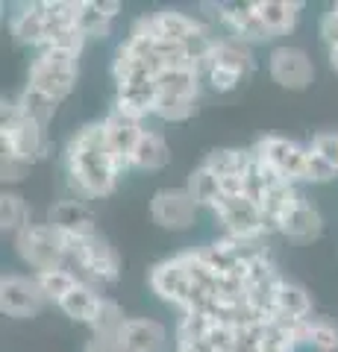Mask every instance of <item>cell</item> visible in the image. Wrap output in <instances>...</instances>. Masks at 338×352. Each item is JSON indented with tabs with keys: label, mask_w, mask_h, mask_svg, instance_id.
I'll use <instances>...</instances> for the list:
<instances>
[{
	"label": "cell",
	"mask_w": 338,
	"mask_h": 352,
	"mask_svg": "<svg viewBox=\"0 0 338 352\" xmlns=\"http://www.w3.org/2000/svg\"><path fill=\"white\" fill-rule=\"evenodd\" d=\"M101 300H103L101 288H94V285H89V282H80L77 288H74L68 296H65V300H62L56 308H59L65 317H68V320L89 326V323L94 320L97 308H101Z\"/></svg>",
	"instance_id": "obj_23"
},
{
	"label": "cell",
	"mask_w": 338,
	"mask_h": 352,
	"mask_svg": "<svg viewBox=\"0 0 338 352\" xmlns=\"http://www.w3.org/2000/svg\"><path fill=\"white\" fill-rule=\"evenodd\" d=\"M85 41H89V38H85L77 27H68V30L53 32L41 50H62V53H71V56H80L83 47H85Z\"/></svg>",
	"instance_id": "obj_34"
},
{
	"label": "cell",
	"mask_w": 338,
	"mask_h": 352,
	"mask_svg": "<svg viewBox=\"0 0 338 352\" xmlns=\"http://www.w3.org/2000/svg\"><path fill=\"white\" fill-rule=\"evenodd\" d=\"M112 21L109 18L97 0H83L80 3V15H77V30L85 38H106L112 32Z\"/></svg>",
	"instance_id": "obj_32"
},
{
	"label": "cell",
	"mask_w": 338,
	"mask_h": 352,
	"mask_svg": "<svg viewBox=\"0 0 338 352\" xmlns=\"http://www.w3.org/2000/svg\"><path fill=\"white\" fill-rule=\"evenodd\" d=\"M27 226H32V208L30 203L12 188H3L0 194V229L6 235H21Z\"/></svg>",
	"instance_id": "obj_25"
},
{
	"label": "cell",
	"mask_w": 338,
	"mask_h": 352,
	"mask_svg": "<svg viewBox=\"0 0 338 352\" xmlns=\"http://www.w3.org/2000/svg\"><path fill=\"white\" fill-rule=\"evenodd\" d=\"M47 223L56 229V232H62L65 241L85 238V235L97 232L92 208L85 206V200H77V197H65V200L53 203L47 208Z\"/></svg>",
	"instance_id": "obj_14"
},
{
	"label": "cell",
	"mask_w": 338,
	"mask_h": 352,
	"mask_svg": "<svg viewBox=\"0 0 338 352\" xmlns=\"http://www.w3.org/2000/svg\"><path fill=\"white\" fill-rule=\"evenodd\" d=\"M150 291H154L162 302L180 308L182 314L189 311L194 285H191V276H189V270H185V261L180 252L154 264V270H150Z\"/></svg>",
	"instance_id": "obj_11"
},
{
	"label": "cell",
	"mask_w": 338,
	"mask_h": 352,
	"mask_svg": "<svg viewBox=\"0 0 338 352\" xmlns=\"http://www.w3.org/2000/svg\"><path fill=\"white\" fill-rule=\"evenodd\" d=\"M50 302L41 294L36 276H24V273H6L0 279V311L12 320H30L39 317Z\"/></svg>",
	"instance_id": "obj_7"
},
{
	"label": "cell",
	"mask_w": 338,
	"mask_h": 352,
	"mask_svg": "<svg viewBox=\"0 0 338 352\" xmlns=\"http://www.w3.org/2000/svg\"><path fill=\"white\" fill-rule=\"evenodd\" d=\"M12 247L18 252V258L30 267L32 276L68 267V241H65V235L56 232L47 220L45 223L27 226L24 232L12 238Z\"/></svg>",
	"instance_id": "obj_4"
},
{
	"label": "cell",
	"mask_w": 338,
	"mask_h": 352,
	"mask_svg": "<svg viewBox=\"0 0 338 352\" xmlns=\"http://www.w3.org/2000/svg\"><path fill=\"white\" fill-rule=\"evenodd\" d=\"M18 109H21V115H24L27 120H32V124H39V126L47 129L53 124V118H56L59 100H53V97L41 94V91H36V88H30V85H24V91L18 94Z\"/></svg>",
	"instance_id": "obj_26"
},
{
	"label": "cell",
	"mask_w": 338,
	"mask_h": 352,
	"mask_svg": "<svg viewBox=\"0 0 338 352\" xmlns=\"http://www.w3.org/2000/svg\"><path fill=\"white\" fill-rule=\"evenodd\" d=\"M121 115L133 118V120H145L156 112V82H145V85H129V88H115V106Z\"/></svg>",
	"instance_id": "obj_21"
},
{
	"label": "cell",
	"mask_w": 338,
	"mask_h": 352,
	"mask_svg": "<svg viewBox=\"0 0 338 352\" xmlns=\"http://www.w3.org/2000/svg\"><path fill=\"white\" fill-rule=\"evenodd\" d=\"M212 214H215L218 223L224 226L226 238H238V241H262V238H268L262 208L250 200L247 194H242V197H221L218 206L212 208Z\"/></svg>",
	"instance_id": "obj_6"
},
{
	"label": "cell",
	"mask_w": 338,
	"mask_h": 352,
	"mask_svg": "<svg viewBox=\"0 0 338 352\" xmlns=\"http://www.w3.org/2000/svg\"><path fill=\"white\" fill-rule=\"evenodd\" d=\"M253 150L268 168H274L282 176V179H288V182L306 179L309 147H300L297 141H291L286 135H262L253 144Z\"/></svg>",
	"instance_id": "obj_10"
},
{
	"label": "cell",
	"mask_w": 338,
	"mask_h": 352,
	"mask_svg": "<svg viewBox=\"0 0 338 352\" xmlns=\"http://www.w3.org/2000/svg\"><path fill=\"white\" fill-rule=\"evenodd\" d=\"M168 162H171V147H168L165 135L156 132V129H147L145 126V132H141L138 144L133 150V170L159 173V170L168 168Z\"/></svg>",
	"instance_id": "obj_20"
},
{
	"label": "cell",
	"mask_w": 338,
	"mask_h": 352,
	"mask_svg": "<svg viewBox=\"0 0 338 352\" xmlns=\"http://www.w3.org/2000/svg\"><path fill=\"white\" fill-rule=\"evenodd\" d=\"M321 232H324V217L318 212V206L306 200V197L279 223V235L286 241H294V244H312V241L321 238Z\"/></svg>",
	"instance_id": "obj_18"
},
{
	"label": "cell",
	"mask_w": 338,
	"mask_h": 352,
	"mask_svg": "<svg viewBox=\"0 0 338 352\" xmlns=\"http://www.w3.org/2000/svg\"><path fill=\"white\" fill-rule=\"evenodd\" d=\"M30 168H32L30 162H24V159L12 156V153H3V150H0V179H3L6 188H12V185L24 182L27 173H30Z\"/></svg>",
	"instance_id": "obj_35"
},
{
	"label": "cell",
	"mask_w": 338,
	"mask_h": 352,
	"mask_svg": "<svg viewBox=\"0 0 338 352\" xmlns=\"http://www.w3.org/2000/svg\"><path fill=\"white\" fill-rule=\"evenodd\" d=\"M118 344L124 352H165L171 338L168 329L154 317H129L124 332L118 335Z\"/></svg>",
	"instance_id": "obj_17"
},
{
	"label": "cell",
	"mask_w": 338,
	"mask_h": 352,
	"mask_svg": "<svg viewBox=\"0 0 338 352\" xmlns=\"http://www.w3.org/2000/svg\"><path fill=\"white\" fill-rule=\"evenodd\" d=\"M80 76V56L62 50H36V59L30 62L27 71V85L36 91L53 97V100H65Z\"/></svg>",
	"instance_id": "obj_5"
},
{
	"label": "cell",
	"mask_w": 338,
	"mask_h": 352,
	"mask_svg": "<svg viewBox=\"0 0 338 352\" xmlns=\"http://www.w3.org/2000/svg\"><path fill=\"white\" fill-rule=\"evenodd\" d=\"M198 212L200 206L185 191V185L182 188H159L150 200V217L165 232H189V229H194Z\"/></svg>",
	"instance_id": "obj_9"
},
{
	"label": "cell",
	"mask_w": 338,
	"mask_h": 352,
	"mask_svg": "<svg viewBox=\"0 0 338 352\" xmlns=\"http://www.w3.org/2000/svg\"><path fill=\"white\" fill-rule=\"evenodd\" d=\"M0 150L12 153V156L30 164L47 159L50 153L47 129L21 115L18 97H3V109H0Z\"/></svg>",
	"instance_id": "obj_3"
},
{
	"label": "cell",
	"mask_w": 338,
	"mask_h": 352,
	"mask_svg": "<svg viewBox=\"0 0 338 352\" xmlns=\"http://www.w3.org/2000/svg\"><path fill=\"white\" fill-rule=\"evenodd\" d=\"M65 182L77 200H101L109 197L118 185V168L112 162V153L106 147L103 120L80 126L65 144L62 156Z\"/></svg>",
	"instance_id": "obj_1"
},
{
	"label": "cell",
	"mask_w": 338,
	"mask_h": 352,
	"mask_svg": "<svg viewBox=\"0 0 338 352\" xmlns=\"http://www.w3.org/2000/svg\"><path fill=\"white\" fill-rule=\"evenodd\" d=\"M309 346L315 352H338V320L326 314L309 317Z\"/></svg>",
	"instance_id": "obj_33"
},
{
	"label": "cell",
	"mask_w": 338,
	"mask_h": 352,
	"mask_svg": "<svg viewBox=\"0 0 338 352\" xmlns=\"http://www.w3.org/2000/svg\"><path fill=\"white\" fill-rule=\"evenodd\" d=\"M68 267L83 282L94 285V288H103V285H112L121 276V256L112 247V241L97 229V232L85 238L68 241Z\"/></svg>",
	"instance_id": "obj_2"
},
{
	"label": "cell",
	"mask_w": 338,
	"mask_h": 352,
	"mask_svg": "<svg viewBox=\"0 0 338 352\" xmlns=\"http://www.w3.org/2000/svg\"><path fill=\"white\" fill-rule=\"evenodd\" d=\"M268 76L286 91H306L315 82V62L303 47L279 44L268 53Z\"/></svg>",
	"instance_id": "obj_8"
},
{
	"label": "cell",
	"mask_w": 338,
	"mask_h": 352,
	"mask_svg": "<svg viewBox=\"0 0 338 352\" xmlns=\"http://www.w3.org/2000/svg\"><path fill=\"white\" fill-rule=\"evenodd\" d=\"M9 32L24 47H36V50L45 47V41L50 36L45 0H32V3L18 6V12H12V18H9Z\"/></svg>",
	"instance_id": "obj_16"
},
{
	"label": "cell",
	"mask_w": 338,
	"mask_h": 352,
	"mask_svg": "<svg viewBox=\"0 0 338 352\" xmlns=\"http://www.w3.org/2000/svg\"><path fill=\"white\" fill-rule=\"evenodd\" d=\"M36 282H39V288H41V294L47 296V302L50 305H59L65 296H68L77 285L83 282L77 273H74L71 267H62V270H50V273H39L36 276Z\"/></svg>",
	"instance_id": "obj_30"
},
{
	"label": "cell",
	"mask_w": 338,
	"mask_h": 352,
	"mask_svg": "<svg viewBox=\"0 0 338 352\" xmlns=\"http://www.w3.org/2000/svg\"><path fill=\"white\" fill-rule=\"evenodd\" d=\"M330 12H332V15H338V3H332V6H330Z\"/></svg>",
	"instance_id": "obj_42"
},
{
	"label": "cell",
	"mask_w": 338,
	"mask_h": 352,
	"mask_svg": "<svg viewBox=\"0 0 338 352\" xmlns=\"http://www.w3.org/2000/svg\"><path fill=\"white\" fill-rule=\"evenodd\" d=\"M218 27L224 30V36L238 38L244 44H265L271 41V32L262 24L256 12V0H233V3H218Z\"/></svg>",
	"instance_id": "obj_12"
},
{
	"label": "cell",
	"mask_w": 338,
	"mask_h": 352,
	"mask_svg": "<svg viewBox=\"0 0 338 352\" xmlns=\"http://www.w3.org/2000/svg\"><path fill=\"white\" fill-rule=\"evenodd\" d=\"M206 68H215V71H224V74H233L238 76V80H250V74L256 71V56H253V47L244 41H238V38H230V36H218L215 41V50H212V56L209 62L203 65V71ZM200 71V74H203Z\"/></svg>",
	"instance_id": "obj_15"
},
{
	"label": "cell",
	"mask_w": 338,
	"mask_h": 352,
	"mask_svg": "<svg viewBox=\"0 0 338 352\" xmlns=\"http://www.w3.org/2000/svg\"><path fill=\"white\" fill-rule=\"evenodd\" d=\"M326 62H330V68L338 74V47H332V50H326Z\"/></svg>",
	"instance_id": "obj_41"
},
{
	"label": "cell",
	"mask_w": 338,
	"mask_h": 352,
	"mask_svg": "<svg viewBox=\"0 0 338 352\" xmlns=\"http://www.w3.org/2000/svg\"><path fill=\"white\" fill-rule=\"evenodd\" d=\"M256 12L265 30L271 32V38H277V36L294 32L303 12V3H297V0H256Z\"/></svg>",
	"instance_id": "obj_19"
},
{
	"label": "cell",
	"mask_w": 338,
	"mask_h": 352,
	"mask_svg": "<svg viewBox=\"0 0 338 352\" xmlns=\"http://www.w3.org/2000/svg\"><path fill=\"white\" fill-rule=\"evenodd\" d=\"M338 176V170L332 168L330 162H324L318 153H312L309 150V159H306V179L303 182H312V185H326V182H332Z\"/></svg>",
	"instance_id": "obj_37"
},
{
	"label": "cell",
	"mask_w": 338,
	"mask_h": 352,
	"mask_svg": "<svg viewBox=\"0 0 338 352\" xmlns=\"http://www.w3.org/2000/svg\"><path fill=\"white\" fill-rule=\"evenodd\" d=\"M173 352H215L209 344H177Z\"/></svg>",
	"instance_id": "obj_40"
},
{
	"label": "cell",
	"mask_w": 338,
	"mask_h": 352,
	"mask_svg": "<svg viewBox=\"0 0 338 352\" xmlns=\"http://www.w3.org/2000/svg\"><path fill=\"white\" fill-rule=\"evenodd\" d=\"M141 132H145V126H141L138 120L121 115L118 109H112V112L103 118L106 147H109V153H112V162H115L118 173L133 170V150L138 144Z\"/></svg>",
	"instance_id": "obj_13"
},
{
	"label": "cell",
	"mask_w": 338,
	"mask_h": 352,
	"mask_svg": "<svg viewBox=\"0 0 338 352\" xmlns=\"http://www.w3.org/2000/svg\"><path fill=\"white\" fill-rule=\"evenodd\" d=\"M250 162H253V147H215L209 150V156L203 159V164L209 168L218 179H226V176H244Z\"/></svg>",
	"instance_id": "obj_24"
},
{
	"label": "cell",
	"mask_w": 338,
	"mask_h": 352,
	"mask_svg": "<svg viewBox=\"0 0 338 352\" xmlns=\"http://www.w3.org/2000/svg\"><path fill=\"white\" fill-rule=\"evenodd\" d=\"M312 294L303 288V285L291 282V279H282L279 288H277V311L274 317H286V320H309L312 317ZM271 317V320H274Z\"/></svg>",
	"instance_id": "obj_22"
},
{
	"label": "cell",
	"mask_w": 338,
	"mask_h": 352,
	"mask_svg": "<svg viewBox=\"0 0 338 352\" xmlns=\"http://www.w3.org/2000/svg\"><path fill=\"white\" fill-rule=\"evenodd\" d=\"M127 320H129V317L124 314V308L118 305L115 300L103 296L101 308H97V314H94V320L89 323V329H92L94 338H115V340H118V335L124 332Z\"/></svg>",
	"instance_id": "obj_29"
},
{
	"label": "cell",
	"mask_w": 338,
	"mask_h": 352,
	"mask_svg": "<svg viewBox=\"0 0 338 352\" xmlns=\"http://www.w3.org/2000/svg\"><path fill=\"white\" fill-rule=\"evenodd\" d=\"M309 150L318 153L324 162H330L332 168L338 170V132H315L312 141H309Z\"/></svg>",
	"instance_id": "obj_36"
},
{
	"label": "cell",
	"mask_w": 338,
	"mask_h": 352,
	"mask_svg": "<svg viewBox=\"0 0 338 352\" xmlns=\"http://www.w3.org/2000/svg\"><path fill=\"white\" fill-rule=\"evenodd\" d=\"M200 97L198 94H159L156 91V112L154 118L165 120V124H182V120L194 118Z\"/></svg>",
	"instance_id": "obj_28"
},
{
	"label": "cell",
	"mask_w": 338,
	"mask_h": 352,
	"mask_svg": "<svg viewBox=\"0 0 338 352\" xmlns=\"http://www.w3.org/2000/svg\"><path fill=\"white\" fill-rule=\"evenodd\" d=\"M218 320L206 311H189L180 317L177 323V344H206L209 335L215 332Z\"/></svg>",
	"instance_id": "obj_31"
},
{
	"label": "cell",
	"mask_w": 338,
	"mask_h": 352,
	"mask_svg": "<svg viewBox=\"0 0 338 352\" xmlns=\"http://www.w3.org/2000/svg\"><path fill=\"white\" fill-rule=\"evenodd\" d=\"M318 32H321V41L326 44V50L338 47V15H332L330 9L321 15V24H318Z\"/></svg>",
	"instance_id": "obj_38"
},
{
	"label": "cell",
	"mask_w": 338,
	"mask_h": 352,
	"mask_svg": "<svg viewBox=\"0 0 338 352\" xmlns=\"http://www.w3.org/2000/svg\"><path fill=\"white\" fill-rule=\"evenodd\" d=\"M185 191L194 197V203H198L200 208H209V212L224 197L221 194V182H218V176L206 168V164H198V168L189 173V179H185Z\"/></svg>",
	"instance_id": "obj_27"
},
{
	"label": "cell",
	"mask_w": 338,
	"mask_h": 352,
	"mask_svg": "<svg viewBox=\"0 0 338 352\" xmlns=\"http://www.w3.org/2000/svg\"><path fill=\"white\" fill-rule=\"evenodd\" d=\"M83 352H124L121 349V344H118L115 338H89L85 340V346H83Z\"/></svg>",
	"instance_id": "obj_39"
}]
</instances>
